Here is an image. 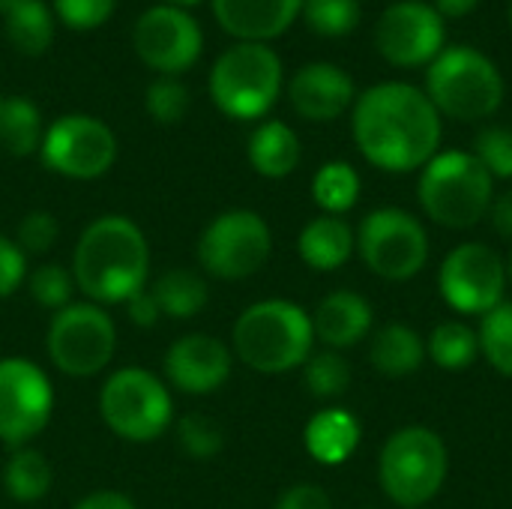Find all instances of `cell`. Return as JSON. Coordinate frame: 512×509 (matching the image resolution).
Segmentation results:
<instances>
[{
  "instance_id": "816d5d0a",
  "label": "cell",
  "mask_w": 512,
  "mask_h": 509,
  "mask_svg": "<svg viewBox=\"0 0 512 509\" xmlns=\"http://www.w3.org/2000/svg\"><path fill=\"white\" fill-rule=\"evenodd\" d=\"M417 509H426V507H417Z\"/></svg>"
},
{
  "instance_id": "bcb514c9",
  "label": "cell",
  "mask_w": 512,
  "mask_h": 509,
  "mask_svg": "<svg viewBox=\"0 0 512 509\" xmlns=\"http://www.w3.org/2000/svg\"><path fill=\"white\" fill-rule=\"evenodd\" d=\"M168 6H180V9H186V6H195V3H201V0H165Z\"/></svg>"
},
{
  "instance_id": "7c38bea8",
  "label": "cell",
  "mask_w": 512,
  "mask_h": 509,
  "mask_svg": "<svg viewBox=\"0 0 512 509\" xmlns=\"http://www.w3.org/2000/svg\"><path fill=\"white\" fill-rule=\"evenodd\" d=\"M39 159L48 171L69 180H96L111 171L117 159V138L99 117L63 114L39 144Z\"/></svg>"
},
{
  "instance_id": "9a60e30c",
  "label": "cell",
  "mask_w": 512,
  "mask_h": 509,
  "mask_svg": "<svg viewBox=\"0 0 512 509\" xmlns=\"http://www.w3.org/2000/svg\"><path fill=\"white\" fill-rule=\"evenodd\" d=\"M54 387L48 375L27 357L0 360V441L27 447L51 420Z\"/></svg>"
},
{
  "instance_id": "e575fe53",
  "label": "cell",
  "mask_w": 512,
  "mask_h": 509,
  "mask_svg": "<svg viewBox=\"0 0 512 509\" xmlns=\"http://www.w3.org/2000/svg\"><path fill=\"white\" fill-rule=\"evenodd\" d=\"M144 105H147V114L156 120V123H180L189 111V90L186 84L177 78V75H159L147 93H144Z\"/></svg>"
},
{
  "instance_id": "4fadbf2b",
  "label": "cell",
  "mask_w": 512,
  "mask_h": 509,
  "mask_svg": "<svg viewBox=\"0 0 512 509\" xmlns=\"http://www.w3.org/2000/svg\"><path fill=\"white\" fill-rule=\"evenodd\" d=\"M507 288V264L486 243L456 246L438 270V291L459 315H489L504 303Z\"/></svg>"
},
{
  "instance_id": "f1b7e54d",
  "label": "cell",
  "mask_w": 512,
  "mask_h": 509,
  "mask_svg": "<svg viewBox=\"0 0 512 509\" xmlns=\"http://www.w3.org/2000/svg\"><path fill=\"white\" fill-rule=\"evenodd\" d=\"M45 126L36 102L24 96H9L0 108V147L9 156H30L39 153Z\"/></svg>"
},
{
  "instance_id": "603a6c76",
  "label": "cell",
  "mask_w": 512,
  "mask_h": 509,
  "mask_svg": "<svg viewBox=\"0 0 512 509\" xmlns=\"http://www.w3.org/2000/svg\"><path fill=\"white\" fill-rule=\"evenodd\" d=\"M249 165L267 177V180H282L288 174L297 171L300 165V156H303V147H300V138L297 132L282 123V120H267L261 123L252 135H249Z\"/></svg>"
},
{
  "instance_id": "ee69618b",
  "label": "cell",
  "mask_w": 512,
  "mask_h": 509,
  "mask_svg": "<svg viewBox=\"0 0 512 509\" xmlns=\"http://www.w3.org/2000/svg\"><path fill=\"white\" fill-rule=\"evenodd\" d=\"M489 216H492V225L498 228V234L512 240V189L510 192H504V195H498V198L492 201Z\"/></svg>"
},
{
  "instance_id": "836d02e7",
  "label": "cell",
  "mask_w": 512,
  "mask_h": 509,
  "mask_svg": "<svg viewBox=\"0 0 512 509\" xmlns=\"http://www.w3.org/2000/svg\"><path fill=\"white\" fill-rule=\"evenodd\" d=\"M177 441H180V450L195 459V462H207V459H216L225 447V435H222V426L204 414H189L180 420L177 426Z\"/></svg>"
},
{
  "instance_id": "8992f818",
  "label": "cell",
  "mask_w": 512,
  "mask_h": 509,
  "mask_svg": "<svg viewBox=\"0 0 512 509\" xmlns=\"http://www.w3.org/2000/svg\"><path fill=\"white\" fill-rule=\"evenodd\" d=\"M450 474V453L444 438L429 426L396 429L378 456L381 492L402 509L426 507L438 498Z\"/></svg>"
},
{
  "instance_id": "5b68a950",
  "label": "cell",
  "mask_w": 512,
  "mask_h": 509,
  "mask_svg": "<svg viewBox=\"0 0 512 509\" xmlns=\"http://www.w3.org/2000/svg\"><path fill=\"white\" fill-rule=\"evenodd\" d=\"M426 96L441 117L489 120L507 96L498 63L471 45H450L426 66Z\"/></svg>"
},
{
  "instance_id": "ba28073f",
  "label": "cell",
  "mask_w": 512,
  "mask_h": 509,
  "mask_svg": "<svg viewBox=\"0 0 512 509\" xmlns=\"http://www.w3.org/2000/svg\"><path fill=\"white\" fill-rule=\"evenodd\" d=\"M99 414L105 426L132 444L162 438L174 420V399L162 378L147 369H117L99 393Z\"/></svg>"
},
{
  "instance_id": "2e32d148",
  "label": "cell",
  "mask_w": 512,
  "mask_h": 509,
  "mask_svg": "<svg viewBox=\"0 0 512 509\" xmlns=\"http://www.w3.org/2000/svg\"><path fill=\"white\" fill-rule=\"evenodd\" d=\"M132 45L141 63L159 75H180L192 69L204 51L201 24L180 6H150L132 27Z\"/></svg>"
},
{
  "instance_id": "484cf974",
  "label": "cell",
  "mask_w": 512,
  "mask_h": 509,
  "mask_svg": "<svg viewBox=\"0 0 512 509\" xmlns=\"http://www.w3.org/2000/svg\"><path fill=\"white\" fill-rule=\"evenodd\" d=\"M54 471L39 450L18 447L3 468V489L18 504H36L51 492Z\"/></svg>"
},
{
  "instance_id": "d590c367",
  "label": "cell",
  "mask_w": 512,
  "mask_h": 509,
  "mask_svg": "<svg viewBox=\"0 0 512 509\" xmlns=\"http://www.w3.org/2000/svg\"><path fill=\"white\" fill-rule=\"evenodd\" d=\"M72 288H75V279L63 264H42L27 279L30 297L42 309H51V312H60L63 306L72 303Z\"/></svg>"
},
{
  "instance_id": "d6986e66",
  "label": "cell",
  "mask_w": 512,
  "mask_h": 509,
  "mask_svg": "<svg viewBox=\"0 0 512 509\" xmlns=\"http://www.w3.org/2000/svg\"><path fill=\"white\" fill-rule=\"evenodd\" d=\"M303 0H213V15L237 42H267L300 18Z\"/></svg>"
},
{
  "instance_id": "d6a6232c",
  "label": "cell",
  "mask_w": 512,
  "mask_h": 509,
  "mask_svg": "<svg viewBox=\"0 0 512 509\" xmlns=\"http://www.w3.org/2000/svg\"><path fill=\"white\" fill-rule=\"evenodd\" d=\"M303 381L315 399H339L351 387V366L339 351H321L303 363Z\"/></svg>"
},
{
  "instance_id": "8fae6325",
  "label": "cell",
  "mask_w": 512,
  "mask_h": 509,
  "mask_svg": "<svg viewBox=\"0 0 512 509\" xmlns=\"http://www.w3.org/2000/svg\"><path fill=\"white\" fill-rule=\"evenodd\" d=\"M273 252V231L255 210L219 213L198 237L201 267L225 282L255 276Z\"/></svg>"
},
{
  "instance_id": "52a82bcc",
  "label": "cell",
  "mask_w": 512,
  "mask_h": 509,
  "mask_svg": "<svg viewBox=\"0 0 512 509\" xmlns=\"http://www.w3.org/2000/svg\"><path fill=\"white\" fill-rule=\"evenodd\" d=\"M285 69L267 42H234L207 78L213 105L231 120H261L279 99Z\"/></svg>"
},
{
  "instance_id": "ab89813d",
  "label": "cell",
  "mask_w": 512,
  "mask_h": 509,
  "mask_svg": "<svg viewBox=\"0 0 512 509\" xmlns=\"http://www.w3.org/2000/svg\"><path fill=\"white\" fill-rule=\"evenodd\" d=\"M27 273V255L18 249L15 240L0 234V300L15 294Z\"/></svg>"
},
{
  "instance_id": "277c9868",
  "label": "cell",
  "mask_w": 512,
  "mask_h": 509,
  "mask_svg": "<svg viewBox=\"0 0 512 509\" xmlns=\"http://www.w3.org/2000/svg\"><path fill=\"white\" fill-rule=\"evenodd\" d=\"M417 201L435 225L468 231L489 216L495 177L468 150H438L420 168Z\"/></svg>"
},
{
  "instance_id": "f907efd6",
  "label": "cell",
  "mask_w": 512,
  "mask_h": 509,
  "mask_svg": "<svg viewBox=\"0 0 512 509\" xmlns=\"http://www.w3.org/2000/svg\"><path fill=\"white\" fill-rule=\"evenodd\" d=\"M360 509H375V507H360Z\"/></svg>"
},
{
  "instance_id": "e0dca14e",
  "label": "cell",
  "mask_w": 512,
  "mask_h": 509,
  "mask_svg": "<svg viewBox=\"0 0 512 509\" xmlns=\"http://www.w3.org/2000/svg\"><path fill=\"white\" fill-rule=\"evenodd\" d=\"M231 363L234 354L228 351L225 342L207 333H189L165 351L162 369L174 390L186 396H207L228 381Z\"/></svg>"
},
{
  "instance_id": "5bb4252c",
  "label": "cell",
  "mask_w": 512,
  "mask_h": 509,
  "mask_svg": "<svg viewBox=\"0 0 512 509\" xmlns=\"http://www.w3.org/2000/svg\"><path fill=\"white\" fill-rule=\"evenodd\" d=\"M375 48L396 69L429 66L447 48V21L432 3L396 0L378 15Z\"/></svg>"
},
{
  "instance_id": "681fc988",
  "label": "cell",
  "mask_w": 512,
  "mask_h": 509,
  "mask_svg": "<svg viewBox=\"0 0 512 509\" xmlns=\"http://www.w3.org/2000/svg\"><path fill=\"white\" fill-rule=\"evenodd\" d=\"M510 27H512V3H510Z\"/></svg>"
},
{
  "instance_id": "30bf717a",
  "label": "cell",
  "mask_w": 512,
  "mask_h": 509,
  "mask_svg": "<svg viewBox=\"0 0 512 509\" xmlns=\"http://www.w3.org/2000/svg\"><path fill=\"white\" fill-rule=\"evenodd\" d=\"M45 351L63 375L90 378L114 360L117 327L105 306H96L90 300L69 303L51 315Z\"/></svg>"
},
{
  "instance_id": "f35d334b",
  "label": "cell",
  "mask_w": 512,
  "mask_h": 509,
  "mask_svg": "<svg viewBox=\"0 0 512 509\" xmlns=\"http://www.w3.org/2000/svg\"><path fill=\"white\" fill-rule=\"evenodd\" d=\"M57 237H60V225L48 210L27 213L15 228V243L24 255H45L48 249H54Z\"/></svg>"
},
{
  "instance_id": "44dd1931",
  "label": "cell",
  "mask_w": 512,
  "mask_h": 509,
  "mask_svg": "<svg viewBox=\"0 0 512 509\" xmlns=\"http://www.w3.org/2000/svg\"><path fill=\"white\" fill-rule=\"evenodd\" d=\"M360 438H363L360 420L348 408H324L303 429L306 453L324 468L345 465L357 453Z\"/></svg>"
},
{
  "instance_id": "7bdbcfd3",
  "label": "cell",
  "mask_w": 512,
  "mask_h": 509,
  "mask_svg": "<svg viewBox=\"0 0 512 509\" xmlns=\"http://www.w3.org/2000/svg\"><path fill=\"white\" fill-rule=\"evenodd\" d=\"M75 509H138L132 504V498L120 495V492H93L87 498H81Z\"/></svg>"
},
{
  "instance_id": "4dcf8cb0",
  "label": "cell",
  "mask_w": 512,
  "mask_h": 509,
  "mask_svg": "<svg viewBox=\"0 0 512 509\" xmlns=\"http://www.w3.org/2000/svg\"><path fill=\"white\" fill-rule=\"evenodd\" d=\"M306 27L327 39H342L360 24V0H303L300 9Z\"/></svg>"
},
{
  "instance_id": "9c48e42d",
  "label": "cell",
  "mask_w": 512,
  "mask_h": 509,
  "mask_svg": "<svg viewBox=\"0 0 512 509\" xmlns=\"http://www.w3.org/2000/svg\"><path fill=\"white\" fill-rule=\"evenodd\" d=\"M354 234L363 264L378 279L408 282L429 261V234L423 222L402 207H378L366 213Z\"/></svg>"
},
{
  "instance_id": "ac0fdd59",
  "label": "cell",
  "mask_w": 512,
  "mask_h": 509,
  "mask_svg": "<svg viewBox=\"0 0 512 509\" xmlns=\"http://www.w3.org/2000/svg\"><path fill=\"white\" fill-rule=\"evenodd\" d=\"M288 99L291 108L312 123H330L339 120L345 111L354 108L357 102V87L354 78L327 60H315L300 66L291 81H288Z\"/></svg>"
},
{
  "instance_id": "d4e9b609",
  "label": "cell",
  "mask_w": 512,
  "mask_h": 509,
  "mask_svg": "<svg viewBox=\"0 0 512 509\" xmlns=\"http://www.w3.org/2000/svg\"><path fill=\"white\" fill-rule=\"evenodd\" d=\"M369 363L384 378H408L426 363V339L408 324H387L372 336Z\"/></svg>"
},
{
  "instance_id": "1f68e13d",
  "label": "cell",
  "mask_w": 512,
  "mask_h": 509,
  "mask_svg": "<svg viewBox=\"0 0 512 509\" xmlns=\"http://www.w3.org/2000/svg\"><path fill=\"white\" fill-rule=\"evenodd\" d=\"M480 354L489 360L495 372L512 378V303H501L480 321Z\"/></svg>"
},
{
  "instance_id": "74e56055",
  "label": "cell",
  "mask_w": 512,
  "mask_h": 509,
  "mask_svg": "<svg viewBox=\"0 0 512 509\" xmlns=\"http://www.w3.org/2000/svg\"><path fill=\"white\" fill-rule=\"evenodd\" d=\"M117 9V0H54V18L69 30H96Z\"/></svg>"
},
{
  "instance_id": "4316f807",
  "label": "cell",
  "mask_w": 512,
  "mask_h": 509,
  "mask_svg": "<svg viewBox=\"0 0 512 509\" xmlns=\"http://www.w3.org/2000/svg\"><path fill=\"white\" fill-rule=\"evenodd\" d=\"M150 294L156 297L159 312L168 315V318H177V321L198 315V312L207 306V297H210L207 282H204L198 273L183 270V267L162 273V276L150 285Z\"/></svg>"
},
{
  "instance_id": "8d00e7d4",
  "label": "cell",
  "mask_w": 512,
  "mask_h": 509,
  "mask_svg": "<svg viewBox=\"0 0 512 509\" xmlns=\"http://www.w3.org/2000/svg\"><path fill=\"white\" fill-rule=\"evenodd\" d=\"M474 156L492 177L512 180V126H486L474 141Z\"/></svg>"
},
{
  "instance_id": "ffe728a7",
  "label": "cell",
  "mask_w": 512,
  "mask_h": 509,
  "mask_svg": "<svg viewBox=\"0 0 512 509\" xmlns=\"http://www.w3.org/2000/svg\"><path fill=\"white\" fill-rule=\"evenodd\" d=\"M375 312L369 300L357 291H333L312 312L315 339L327 345V351H345L363 342L372 330Z\"/></svg>"
},
{
  "instance_id": "f6af8a7d",
  "label": "cell",
  "mask_w": 512,
  "mask_h": 509,
  "mask_svg": "<svg viewBox=\"0 0 512 509\" xmlns=\"http://www.w3.org/2000/svg\"><path fill=\"white\" fill-rule=\"evenodd\" d=\"M432 6L447 21V18H465V15H471L480 6V0H435Z\"/></svg>"
},
{
  "instance_id": "6da1fadb",
  "label": "cell",
  "mask_w": 512,
  "mask_h": 509,
  "mask_svg": "<svg viewBox=\"0 0 512 509\" xmlns=\"http://www.w3.org/2000/svg\"><path fill=\"white\" fill-rule=\"evenodd\" d=\"M354 144L369 165L387 174L420 171L441 150V114L426 90L408 81H381L351 108Z\"/></svg>"
},
{
  "instance_id": "c3c4849f",
  "label": "cell",
  "mask_w": 512,
  "mask_h": 509,
  "mask_svg": "<svg viewBox=\"0 0 512 509\" xmlns=\"http://www.w3.org/2000/svg\"><path fill=\"white\" fill-rule=\"evenodd\" d=\"M3 102H6V96H0V108H3Z\"/></svg>"
},
{
  "instance_id": "cb8c5ba5",
  "label": "cell",
  "mask_w": 512,
  "mask_h": 509,
  "mask_svg": "<svg viewBox=\"0 0 512 509\" xmlns=\"http://www.w3.org/2000/svg\"><path fill=\"white\" fill-rule=\"evenodd\" d=\"M0 21L15 51L39 57L54 42V12L45 0H0Z\"/></svg>"
},
{
  "instance_id": "7dc6e473",
  "label": "cell",
  "mask_w": 512,
  "mask_h": 509,
  "mask_svg": "<svg viewBox=\"0 0 512 509\" xmlns=\"http://www.w3.org/2000/svg\"><path fill=\"white\" fill-rule=\"evenodd\" d=\"M507 282L512 285V255H510V261H507Z\"/></svg>"
},
{
  "instance_id": "60d3db41",
  "label": "cell",
  "mask_w": 512,
  "mask_h": 509,
  "mask_svg": "<svg viewBox=\"0 0 512 509\" xmlns=\"http://www.w3.org/2000/svg\"><path fill=\"white\" fill-rule=\"evenodd\" d=\"M276 509H333L330 495L315 483H297L285 489L276 501Z\"/></svg>"
},
{
  "instance_id": "b9f144b4",
  "label": "cell",
  "mask_w": 512,
  "mask_h": 509,
  "mask_svg": "<svg viewBox=\"0 0 512 509\" xmlns=\"http://www.w3.org/2000/svg\"><path fill=\"white\" fill-rule=\"evenodd\" d=\"M123 306H126L129 321H132L135 327H153V324L162 318L159 303H156V297L150 294V288H141V291H138V294H132Z\"/></svg>"
},
{
  "instance_id": "f546056e",
  "label": "cell",
  "mask_w": 512,
  "mask_h": 509,
  "mask_svg": "<svg viewBox=\"0 0 512 509\" xmlns=\"http://www.w3.org/2000/svg\"><path fill=\"white\" fill-rule=\"evenodd\" d=\"M360 189L363 183H360L357 168L342 159L324 162L312 177V198L327 216L348 213L360 201Z\"/></svg>"
},
{
  "instance_id": "3957f363",
  "label": "cell",
  "mask_w": 512,
  "mask_h": 509,
  "mask_svg": "<svg viewBox=\"0 0 512 509\" xmlns=\"http://www.w3.org/2000/svg\"><path fill=\"white\" fill-rule=\"evenodd\" d=\"M312 315L291 300H261L240 312L231 330L234 357L261 375H285L312 357Z\"/></svg>"
},
{
  "instance_id": "7402d4cb",
  "label": "cell",
  "mask_w": 512,
  "mask_h": 509,
  "mask_svg": "<svg viewBox=\"0 0 512 509\" xmlns=\"http://www.w3.org/2000/svg\"><path fill=\"white\" fill-rule=\"evenodd\" d=\"M357 249V234L342 216H315L297 237V252L306 267L318 273H333L348 264Z\"/></svg>"
},
{
  "instance_id": "7a4b0ae2",
  "label": "cell",
  "mask_w": 512,
  "mask_h": 509,
  "mask_svg": "<svg viewBox=\"0 0 512 509\" xmlns=\"http://www.w3.org/2000/svg\"><path fill=\"white\" fill-rule=\"evenodd\" d=\"M147 273L150 246L129 216L108 213L81 231L72 255V279L90 303H126L132 294L147 288Z\"/></svg>"
},
{
  "instance_id": "83f0119b",
  "label": "cell",
  "mask_w": 512,
  "mask_h": 509,
  "mask_svg": "<svg viewBox=\"0 0 512 509\" xmlns=\"http://www.w3.org/2000/svg\"><path fill=\"white\" fill-rule=\"evenodd\" d=\"M426 357L444 372H465L480 357V336L465 321H444L429 333Z\"/></svg>"
}]
</instances>
